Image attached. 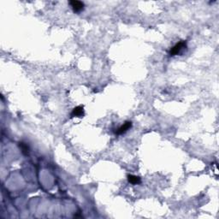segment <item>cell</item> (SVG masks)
<instances>
[{
  "label": "cell",
  "mask_w": 219,
  "mask_h": 219,
  "mask_svg": "<svg viewBox=\"0 0 219 219\" xmlns=\"http://www.w3.org/2000/svg\"><path fill=\"white\" fill-rule=\"evenodd\" d=\"M186 47H187V43H186V41L181 40V41H180L179 43H177L176 45H175V46L170 49L169 55H170V56H176V55L179 54L183 49H185Z\"/></svg>",
  "instance_id": "cell-1"
},
{
  "label": "cell",
  "mask_w": 219,
  "mask_h": 219,
  "mask_svg": "<svg viewBox=\"0 0 219 219\" xmlns=\"http://www.w3.org/2000/svg\"><path fill=\"white\" fill-rule=\"evenodd\" d=\"M69 4L71 5V7L73 8L75 12H80L84 9V4L80 1H76V0L70 1Z\"/></svg>",
  "instance_id": "cell-2"
},
{
  "label": "cell",
  "mask_w": 219,
  "mask_h": 219,
  "mask_svg": "<svg viewBox=\"0 0 219 219\" xmlns=\"http://www.w3.org/2000/svg\"><path fill=\"white\" fill-rule=\"evenodd\" d=\"M131 127H132V122H126L125 123H123L122 126L118 128L117 131L116 132V134H117V135H122V134L126 133L127 131Z\"/></svg>",
  "instance_id": "cell-3"
},
{
  "label": "cell",
  "mask_w": 219,
  "mask_h": 219,
  "mask_svg": "<svg viewBox=\"0 0 219 219\" xmlns=\"http://www.w3.org/2000/svg\"><path fill=\"white\" fill-rule=\"evenodd\" d=\"M72 117H81L84 116V109L83 106H77L73 110L71 113Z\"/></svg>",
  "instance_id": "cell-4"
},
{
  "label": "cell",
  "mask_w": 219,
  "mask_h": 219,
  "mask_svg": "<svg viewBox=\"0 0 219 219\" xmlns=\"http://www.w3.org/2000/svg\"><path fill=\"white\" fill-rule=\"evenodd\" d=\"M128 180L130 182L131 184H139L140 183V178L139 176H136L134 175H128Z\"/></svg>",
  "instance_id": "cell-5"
},
{
  "label": "cell",
  "mask_w": 219,
  "mask_h": 219,
  "mask_svg": "<svg viewBox=\"0 0 219 219\" xmlns=\"http://www.w3.org/2000/svg\"><path fill=\"white\" fill-rule=\"evenodd\" d=\"M21 145H20V147H21V150H22V152L24 153V154H28V150H29V148H28V145L25 143H20Z\"/></svg>",
  "instance_id": "cell-6"
}]
</instances>
